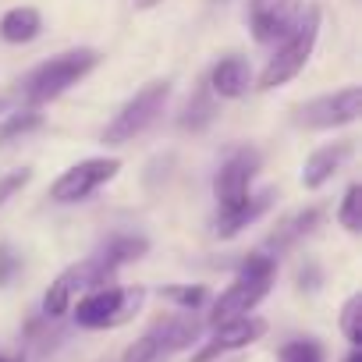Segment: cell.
I'll list each match as a JSON object with an SVG mask.
<instances>
[{
	"label": "cell",
	"instance_id": "6da1fadb",
	"mask_svg": "<svg viewBox=\"0 0 362 362\" xmlns=\"http://www.w3.org/2000/svg\"><path fill=\"white\" fill-rule=\"evenodd\" d=\"M96 64H100V54L89 50V47L57 54V57L43 61L40 68H33V71L22 78V96H25L33 107H36V103H50V100H57L61 93H68L75 82H82Z\"/></svg>",
	"mask_w": 362,
	"mask_h": 362
},
{
	"label": "cell",
	"instance_id": "7a4b0ae2",
	"mask_svg": "<svg viewBox=\"0 0 362 362\" xmlns=\"http://www.w3.org/2000/svg\"><path fill=\"white\" fill-rule=\"evenodd\" d=\"M274 270H277L274 256H263V252L249 256V259L242 263L235 284L214 302V309H210V327L228 323V320H238V316H249V313L270 295Z\"/></svg>",
	"mask_w": 362,
	"mask_h": 362
},
{
	"label": "cell",
	"instance_id": "3957f363",
	"mask_svg": "<svg viewBox=\"0 0 362 362\" xmlns=\"http://www.w3.org/2000/svg\"><path fill=\"white\" fill-rule=\"evenodd\" d=\"M316 40H320V8H305V11H302V18L295 22V29L277 43L274 57H270V61H267V68L259 71L256 89H263V93H267V89H277V86L291 82V78L305 68V61L313 57Z\"/></svg>",
	"mask_w": 362,
	"mask_h": 362
},
{
	"label": "cell",
	"instance_id": "277c9868",
	"mask_svg": "<svg viewBox=\"0 0 362 362\" xmlns=\"http://www.w3.org/2000/svg\"><path fill=\"white\" fill-rule=\"evenodd\" d=\"M146 291L142 288H96L89 291L86 298H75L71 313H75V323L86 327V330H103V327H117L124 320H132L142 305Z\"/></svg>",
	"mask_w": 362,
	"mask_h": 362
},
{
	"label": "cell",
	"instance_id": "5b68a950",
	"mask_svg": "<svg viewBox=\"0 0 362 362\" xmlns=\"http://www.w3.org/2000/svg\"><path fill=\"white\" fill-rule=\"evenodd\" d=\"M167 96H170V82H149V86H142V89L114 114V121L103 128V142H107V146H124V142H132L135 135H142V132L163 114Z\"/></svg>",
	"mask_w": 362,
	"mask_h": 362
},
{
	"label": "cell",
	"instance_id": "8992f818",
	"mask_svg": "<svg viewBox=\"0 0 362 362\" xmlns=\"http://www.w3.org/2000/svg\"><path fill=\"white\" fill-rule=\"evenodd\" d=\"M121 170V160L117 156H89L75 167H68L54 185H50V199L54 203H82L89 199L100 185H107V181Z\"/></svg>",
	"mask_w": 362,
	"mask_h": 362
},
{
	"label": "cell",
	"instance_id": "52a82bcc",
	"mask_svg": "<svg viewBox=\"0 0 362 362\" xmlns=\"http://www.w3.org/2000/svg\"><path fill=\"white\" fill-rule=\"evenodd\" d=\"M358 114H362V89L358 86H344L337 93H327V96H316V100L302 103L298 114H295V124L309 128V132H323V128L351 124Z\"/></svg>",
	"mask_w": 362,
	"mask_h": 362
},
{
	"label": "cell",
	"instance_id": "ba28073f",
	"mask_svg": "<svg viewBox=\"0 0 362 362\" xmlns=\"http://www.w3.org/2000/svg\"><path fill=\"white\" fill-rule=\"evenodd\" d=\"M256 170H259V153L256 149H238L221 163V170L214 177V196H217L221 210H231L249 196V185H252Z\"/></svg>",
	"mask_w": 362,
	"mask_h": 362
},
{
	"label": "cell",
	"instance_id": "9c48e42d",
	"mask_svg": "<svg viewBox=\"0 0 362 362\" xmlns=\"http://www.w3.org/2000/svg\"><path fill=\"white\" fill-rule=\"evenodd\" d=\"M263 334H267V320H259V316H238V320L217 323L214 327V337L192 355V362H214L217 355L235 351V348H245V344L259 341Z\"/></svg>",
	"mask_w": 362,
	"mask_h": 362
},
{
	"label": "cell",
	"instance_id": "30bf717a",
	"mask_svg": "<svg viewBox=\"0 0 362 362\" xmlns=\"http://www.w3.org/2000/svg\"><path fill=\"white\" fill-rule=\"evenodd\" d=\"M86 288H96V259H86V263L68 267V270L47 288V295H43V313H47L50 320L71 313L75 298H78Z\"/></svg>",
	"mask_w": 362,
	"mask_h": 362
},
{
	"label": "cell",
	"instance_id": "8fae6325",
	"mask_svg": "<svg viewBox=\"0 0 362 362\" xmlns=\"http://www.w3.org/2000/svg\"><path fill=\"white\" fill-rule=\"evenodd\" d=\"M302 0H263L252 15V36L256 43H274V40H284L295 22L302 18Z\"/></svg>",
	"mask_w": 362,
	"mask_h": 362
},
{
	"label": "cell",
	"instance_id": "7c38bea8",
	"mask_svg": "<svg viewBox=\"0 0 362 362\" xmlns=\"http://www.w3.org/2000/svg\"><path fill=\"white\" fill-rule=\"evenodd\" d=\"M206 86H210V93L221 96V100H238V96H245L249 86H252V68H249L245 57H221V61L214 64Z\"/></svg>",
	"mask_w": 362,
	"mask_h": 362
},
{
	"label": "cell",
	"instance_id": "4fadbf2b",
	"mask_svg": "<svg viewBox=\"0 0 362 362\" xmlns=\"http://www.w3.org/2000/svg\"><path fill=\"white\" fill-rule=\"evenodd\" d=\"M146 249H149V242H146V238H139V235H121V238H114L100 256H93V259H96V288H103V284L114 277V270H117V267L142 259V256H146Z\"/></svg>",
	"mask_w": 362,
	"mask_h": 362
},
{
	"label": "cell",
	"instance_id": "5bb4252c",
	"mask_svg": "<svg viewBox=\"0 0 362 362\" xmlns=\"http://www.w3.org/2000/svg\"><path fill=\"white\" fill-rule=\"evenodd\" d=\"M351 156V142H334V146H323L316 149L305 163H302V185L305 189H320L341 170V163Z\"/></svg>",
	"mask_w": 362,
	"mask_h": 362
},
{
	"label": "cell",
	"instance_id": "9a60e30c",
	"mask_svg": "<svg viewBox=\"0 0 362 362\" xmlns=\"http://www.w3.org/2000/svg\"><path fill=\"white\" fill-rule=\"evenodd\" d=\"M270 203H274V192L267 189V192H259V196H245L238 206H231V210H221L217 214V235L221 238H235L242 228H249L252 221H259L267 210H270Z\"/></svg>",
	"mask_w": 362,
	"mask_h": 362
},
{
	"label": "cell",
	"instance_id": "2e32d148",
	"mask_svg": "<svg viewBox=\"0 0 362 362\" xmlns=\"http://www.w3.org/2000/svg\"><path fill=\"white\" fill-rule=\"evenodd\" d=\"M43 29V18L36 8H11L0 18V40L4 43H33Z\"/></svg>",
	"mask_w": 362,
	"mask_h": 362
},
{
	"label": "cell",
	"instance_id": "e0dca14e",
	"mask_svg": "<svg viewBox=\"0 0 362 362\" xmlns=\"http://www.w3.org/2000/svg\"><path fill=\"white\" fill-rule=\"evenodd\" d=\"M214 114H217L214 93H210V86H199V89L189 96V103H185V110H181L177 124H181V128H192V132H199V128H206V124L214 121Z\"/></svg>",
	"mask_w": 362,
	"mask_h": 362
},
{
	"label": "cell",
	"instance_id": "ac0fdd59",
	"mask_svg": "<svg viewBox=\"0 0 362 362\" xmlns=\"http://www.w3.org/2000/svg\"><path fill=\"white\" fill-rule=\"evenodd\" d=\"M170 355H174V348H170L156 330H149V334H142L135 344H128V348H124L121 362H167Z\"/></svg>",
	"mask_w": 362,
	"mask_h": 362
},
{
	"label": "cell",
	"instance_id": "d6986e66",
	"mask_svg": "<svg viewBox=\"0 0 362 362\" xmlns=\"http://www.w3.org/2000/svg\"><path fill=\"white\" fill-rule=\"evenodd\" d=\"M40 124H43V114H40L36 107L18 110V114H8L4 121H0V146H8V142H15V139H22V135L36 132Z\"/></svg>",
	"mask_w": 362,
	"mask_h": 362
},
{
	"label": "cell",
	"instance_id": "ffe728a7",
	"mask_svg": "<svg viewBox=\"0 0 362 362\" xmlns=\"http://www.w3.org/2000/svg\"><path fill=\"white\" fill-rule=\"evenodd\" d=\"M337 221L348 235H358L362 231V185H348L341 206H337Z\"/></svg>",
	"mask_w": 362,
	"mask_h": 362
},
{
	"label": "cell",
	"instance_id": "44dd1931",
	"mask_svg": "<svg viewBox=\"0 0 362 362\" xmlns=\"http://www.w3.org/2000/svg\"><path fill=\"white\" fill-rule=\"evenodd\" d=\"M163 298L174 302V305H181L185 313H196L210 298V291L203 284H170V288H163Z\"/></svg>",
	"mask_w": 362,
	"mask_h": 362
},
{
	"label": "cell",
	"instance_id": "7402d4cb",
	"mask_svg": "<svg viewBox=\"0 0 362 362\" xmlns=\"http://www.w3.org/2000/svg\"><path fill=\"white\" fill-rule=\"evenodd\" d=\"M341 334L348 337L351 348L362 344V295H351L341 309Z\"/></svg>",
	"mask_w": 362,
	"mask_h": 362
},
{
	"label": "cell",
	"instance_id": "603a6c76",
	"mask_svg": "<svg viewBox=\"0 0 362 362\" xmlns=\"http://www.w3.org/2000/svg\"><path fill=\"white\" fill-rule=\"evenodd\" d=\"M320 221V214L316 210H305V214H295L277 235H274V245H288V242H295L298 235H305V231H313V224Z\"/></svg>",
	"mask_w": 362,
	"mask_h": 362
},
{
	"label": "cell",
	"instance_id": "cb8c5ba5",
	"mask_svg": "<svg viewBox=\"0 0 362 362\" xmlns=\"http://www.w3.org/2000/svg\"><path fill=\"white\" fill-rule=\"evenodd\" d=\"M281 362H323V351L316 341H288L281 348Z\"/></svg>",
	"mask_w": 362,
	"mask_h": 362
},
{
	"label": "cell",
	"instance_id": "d4e9b609",
	"mask_svg": "<svg viewBox=\"0 0 362 362\" xmlns=\"http://www.w3.org/2000/svg\"><path fill=\"white\" fill-rule=\"evenodd\" d=\"M29 177H33V170H11V174L0 177V206H4L8 199H15L29 185Z\"/></svg>",
	"mask_w": 362,
	"mask_h": 362
},
{
	"label": "cell",
	"instance_id": "484cf974",
	"mask_svg": "<svg viewBox=\"0 0 362 362\" xmlns=\"http://www.w3.org/2000/svg\"><path fill=\"white\" fill-rule=\"evenodd\" d=\"M18 270H22V259H18L8 245H0V288H8Z\"/></svg>",
	"mask_w": 362,
	"mask_h": 362
},
{
	"label": "cell",
	"instance_id": "4316f807",
	"mask_svg": "<svg viewBox=\"0 0 362 362\" xmlns=\"http://www.w3.org/2000/svg\"><path fill=\"white\" fill-rule=\"evenodd\" d=\"M156 4H163V0H135V8H142V11H149V8H156Z\"/></svg>",
	"mask_w": 362,
	"mask_h": 362
},
{
	"label": "cell",
	"instance_id": "83f0119b",
	"mask_svg": "<svg viewBox=\"0 0 362 362\" xmlns=\"http://www.w3.org/2000/svg\"><path fill=\"white\" fill-rule=\"evenodd\" d=\"M344 362H362V351H358V348H351V351H348V358H344Z\"/></svg>",
	"mask_w": 362,
	"mask_h": 362
},
{
	"label": "cell",
	"instance_id": "f1b7e54d",
	"mask_svg": "<svg viewBox=\"0 0 362 362\" xmlns=\"http://www.w3.org/2000/svg\"><path fill=\"white\" fill-rule=\"evenodd\" d=\"M0 362H22V358H15V355H0Z\"/></svg>",
	"mask_w": 362,
	"mask_h": 362
},
{
	"label": "cell",
	"instance_id": "f546056e",
	"mask_svg": "<svg viewBox=\"0 0 362 362\" xmlns=\"http://www.w3.org/2000/svg\"><path fill=\"white\" fill-rule=\"evenodd\" d=\"M8 110V100H0V114H4Z\"/></svg>",
	"mask_w": 362,
	"mask_h": 362
}]
</instances>
